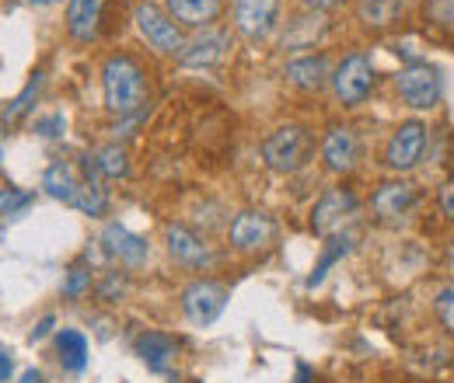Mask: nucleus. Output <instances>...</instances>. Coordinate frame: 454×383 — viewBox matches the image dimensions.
<instances>
[{
	"label": "nucleus",
	"instance_id": "b1692460",
	"mask_svg": "<svg viewBox=\"0 0 454 383\" xmlns=\"http://www.w3.org/2000/svg\"><path fill=\"white\" fill-rule=\"evenodd\" d=\"M91 165H95V171H98L102 178H126V174H129V157H126V150L115 147V143L95 150Z\"/></svg>",
	"mask_w": 454,
	"mask_h": 383
},
{
	"label": "nucleus",
	"instance_id": "f03ea898",
	"mask_svg": "<svg viewBox=\"0 0 454 383\" xmlns=\"http://www.w3.org/2000/svg\"><path fill=\"white\" fill-rule=\"evenodd\" d=\"M315 154V136L297 126V122H286V126H277L266 140H262V161L270 171L277 174H294L311 161Z\"/></svg>",
	"mask_w": 454,
	"mask_h": 383
},
{
	"label": "nucleus",
	"instance_id": "e433bc0d",
	"mask_svg": "<svg viewBox=\"0 0 454 383\" xmlns=\"http://www.w3.org/2000/svg\"><path fill=\"white\" fill-rule=\"evenodd\" d=\"M18 383H46V377H43L39 370H25V373H21V380H18Z\"/></svg>",
	"mask_w": 454,
	"mask_h": 383
},
{
	"label": "nucleus",
	"instance_id": "7ed1b4c3",
	"mask_svg": "<svg viewBox=\"0 0 454 383\" xmlns=\"http://www.w3.org/2000/svg\"><path fill=\"white\" fill-rule=\"evenodd\" d=\"M333 95L346 109H356L371 98L374 91V59L367 53H349L340 59V66L333 70Z\"/></svg>",
	"mask_w": 454,
	"mask_h": 383
},
{
	"label": "nucleus",
	"instance_id": "a211bd4d",
	"mask_svg": "<svg viewBox=\"0 0 454 383\" xmlns=\"http://www.w3.org/2000/svg\"><path fill=\"white\" fill-rule=\"evenodd\" d=\"M137 356L144 359V366L151 373H168L175 356H178V341L161 331H144V334H137Z\"/></svg>",
	"mask_w": 454,
	"mask_h": 383
},
{
	"label": "nucleus",
	"instance_id": "4468645a",
	"mask_svg": "<svg viewBox=\"0 0 454 383\" xmlns=\"http://www.w3.org/2000/svg\"><path fill=\"white\" fill-rule=\"evenodd\" d=\"M286 84L301 88V91H322L329 80H333V63L325 53H304L294 56L284 66Z\"/></svg>",
	"mask_w": 454,
	"mask_h": 383
},
{
	"label": "nucleus",
	"instance_id": "5701e85b",
	"mask_svg": "<svg viewBox=\"0 0 454 383\" xmlns=\"http://www.w3.org/2000/svg\"><path fill=\"white\" fill-rule=\"evenodd\" d=\"M70 206L81 210V213H88V217H106V210H109V192L102 188L98 178H84V181H81V192H77V199H74Z\"/></svg>",
	"mask_w": 454,
	"mask_h": 383
},
{
	"label": "nucleus",
	"instance_id": "2eb2a0df",
	"mask_svg": "<svg viewBox=\"0 0 454 383\" xmlns=\"http://www.w3.org/2000/svg\"><path fill=\"white\" fill-rule=\"evenodd\" d=\"M231 50V32L224 28H203V35L189 39L178 56L182 66H217Z\"/></svg>",
	"mask_w": 454,
	"mask_h": 383
},
{
	"label": "nucleus",
	"instance_id": "c756f323",
	"mask_svg": "<svg viewBox=\"0 0 454 383\" xmlns=\"http://www.w3.org/2000/svg\"><path fill=\"white\" fill-rule=\"evenodd\" d=\"M437 210H441V217L454 223V178H448L441 188H437Z\"/></svg>",
	"mask_w": 454,
	"mask_h": 383
},
{
	"label": "nucleus",
	"instance_id": "f8f14e48",
	"mask_svg": "<svg viewBox=\"0 0 454 383\" xmlns=\"http://www.w3.org/2000/svg\"><path fill=\"white\" fill-rule=\"evenodd\" d=\"M165 241H168V255L178 265H185V269H207L214 262L210 244L196 230H189L185 223H168Z\"/></svg>",
	"mask_w": 454,
	"mask_h": 383
},
{
	"label": "nucleus",
	"instance_id": "dca6fc26",
	"mask_svg": "<svg viewBox=\"0 0 454 383\" xmlns=\"http://www.w3.org/2000/svg\"><path fill=\"white\" fill-rule=\"evenodd\" d=\"M102 244H106V255H113L115 262H122L129 269H137V265H144L151 258V244L144 237L129 234L122 223H109L102 230Z\"/></svg>",
	"mask_w": 454,
	"mask_h": 383
},
{
	"label": "nucleus",
	"instance_id": "58836bf2",
	"mask_svg": "<svg viewBox=\"0 0 454 383\" xmlns=\"http://www.w3.org/2000/svg\"><path fill=\"white\" fill-rule=\"evenodd\" d=\"M35 4H57V0H35Z\"/></svg>",
	"mask_w": 454,
	"mask_h": 383
},
{
	"label": "nucleus",
	"instance_id": "cd10ccee",
	"mask_svg": "<svg viewBox=\"0 0 454 383\" xmlns=\"http://www.w3.org/2000/svg\"><path fill=\"white\" fill-rule=\"evenodd\" d=\"M28 203H32V195H28V192H21V188H0V213H4V217L21 213Z\"/></svg>",
	"mask_w": 454,
	"mask_h": 383
},
{
	"label": "nucleus",
	"instance_id": "393cba45",
	"mask_svg": "<svg viewBox=\"0 0 454 383\" xmlns=\"http://www.w3.org/2000/svg\"><path fill=\"white\" fill-rule=\"evenodd\" d=\"M423 21L437 32L454 35V0H423Z\"/></svg>",
	"mask_w": 454,
	"mask_h": 383
},
{
	"label": "nucleus",
	"instance_id": "39448f33",
	"mask_svg": "<svg viewBox=\"0 0 454 383\" xmlns=\"http://www.w3.org/2000/svg\"><path fill=\"white\" fill-rule=\"evenodd\" d=\"M133 21H137V32L140 39L161 56H182L185 50V35H182V25L171 21V14L158 4H137L133 11Z\"/></svg>",
	"mask_w": 454,
	"mask_h": 383
},
{
	"label": "nucleus",
	"instance_id": "72a5a7b5",
	"mask_svg": "<svg viewBox=\"0 0 454 383\" xmlns=\"http://www.w3.org/2000/svg\"><path fill=\"white\" fill-rule=\"evenodd\" d=\"M11 373H14V359H11L7 349H0V383L11 380Z\"/></svg>",
	"mask_w": 454,
	"mask_h": 383
},
{
	"label": "nucleus",
	"instance_id": "f257e3e1",
	"mask_svg": "<svg viewBox=\"0 0 454 383\" xmlns=\"http://www.w3.org/2000/svg\"><path fill=\"white\" fill-rule=\"evenodd\" d=\"M102 98L106 109L126 119V115H140L147 105V77L144 66L126 53H115L102 63Z\"/></svg>",
	"mask_w": 454,
	"mask_h": 383
},
{
	"label": "nucleus",
	"instance_id": "7c9ffc66",
	"mask_svg": "<svg viewBox=\"0 0 454 383\" xmlns=\"http://www.w3.org/2000/svg\"><path fill=\"white\" fill-rule=\"evenodd\" d=\"M88 286H91V272H88V269H70V279H67L63 293H67V296H81Z\"/></svg>",
	"mask_w": 454,
	"mask_h": 383
},
{
	"label": "nucleus",
	"instance_id": "ea45409f",
	"mask_svg": "<svg viewBox=\"0 0 454 383\" xmlns=\"http://www.w3.org/2000/svg\"><path fill=\"white\" fill-rule=\"evenodd\" d=\"M297 383H304V370H301V380H297Z\"/></svg>",
	"mask_w": 454,
	"mask_h": 383
},
{
	"label": "nucleus",
	"instance_id": "9b49d317",
	"mask_svg": "<svg viewBox=\"0 0 454 383\" xmlns=\"http://www.w3.org/2000/svg\"><path fill=\"white\" fill-rule=\"evenodd\" d=\"M416 199H419V192H416L412 181L392 178V181H381V185L374 188V195H371V210H374V217L381 219V223H395V219L412 213Z\"/></svg>",
	"mask_w": 454,
	"mask_h": 383
},
{
	"label": "nucleus",
	"instance_id": "6e6552de",
	"mask_svg": "<svg viewBox=\"0 0 454 383\" xmlns=\"http://www.w3.org/2000/svg\"><path fill=\"white\" fill-rule=\"evenodd\" d=\"M273 237H277V219L270 217V213H262V210H245V213H238V217L231 219V226H227V241L241 255L270 248Z\"/></svg>",
	"mask_w": 454,
	"mask_h": 383
},
{
	"label": "nucleus",
	"instance_id": "bb28decb",
	"mask_svg": "<svg viewBox=\"0 0 454 383\" xmlns=\"http://www.w3.org/2000/svg\"><path fill=\"white\" fill-rule=\"evenodd\" d=\"M434 314L441 321V328L454 334V282H444L437 293H434Z\"/></svg>",
	"mask_w": 454,
	"mask_h": 383
},
{
	"label": "nucleus",
	"instance_id": "a878e982",
	"mask_svg": "<svg viewBox=\"0 0 454 383\" xmlns=\"http://www.w3.org/2000/svg\"><path fill=\"white\" fill-rule=\"evenodd\" d=\"M349 244H353L349 237H336V241H329V248H325V255H322V262L315 265V272L308 275V286H318V282H322V279L329 275V269H333V265L340 262V258H342V255H346V251H349Z\"/></svg>",
	"mask_w": 454,
	"mask_h": 383
},
{
	"label": "nucleus",
	"instance_id": "473e14b6",
	"mask_svg": "<svg viewBox=\"0 0 454 383\" xmlns=\"http://www.w3.org/2000/svg\"><path fill=\"white\" fill-rule=\"evenodd\" d=\"M122 289H126V279H122V275H109V279L102 282V296H109V300H113L115 293L122 296Z\"/></svg>",
	"mask_w": 454,
	"mask_h": 383
},
{
	"label": "nucleus",
	"instance_id": "c9c22d12",
	"mask_svg": "<svg viewBox=\"0 0 454 383\" xmlns=\"http://www.w3.org/2000/svg\"><path fill=\"white\" fill-rule=\"evenodd\" d=\"M50 328H53V318H43V321H39V328L32 331V341H39V338H46V334H50Z\"/></svg>",
	"mask_w": 454,
	"mask_h": 383
},
{
	"label": "nucleus",
	"instance_id": "4be33fe9",
	"mask_svg": "<svg viewBox=\"0 0 454 383\" xmlns=\"http://www.w3.org/2000/svg\"><path fill=\"white\" fill-rule=\"evenodd\" d=\"M57 352H59L63 370H70V373H81V370L88 366V338H84L81 331H74V328L59 331V334H57Z\"/></svg>",
	"mask_w": 454,
	"mask_h": 383
},
{
	"label": "nucleus",
	"instance_id": "ddd939ff",
	"mask_svg": "<svg viewBox=\"0 0 454 383\" xmlns=\"http://www.w3.org/2000/svg\"><path fill=\"white\" fill-rule=\"evenodd\" d=\"M322 161L333 174H349L360 161V140L349 126H329L322 136Z\"/></svg>",
	"mask_w": 454,
	"mask_h": 383
},
{
	"label": "nucleus",
	"instance_id": "aec40b11",
	"mask_svg": "<svg viewBox=\"0 0 454 383\" xmlns=\"http://www.w3.org/2000/svg\"><path fill=\"white\" fill-rule=\"evenodd\" d=\"M43 188L59 199V203H74L77 199V192H81V178H77V171L74 165H67V161H57V165L46 167V174H43Z\"/></svg>",
	"mask_w": 454,
	"mask_h": 383
},
{
	"label": "nucleus",
	"instance_id": "f3484780",
	"mask_svg": "<svg viewBox=\"0 0 454 383\" xmlns=\"http://www.w3.org/2000/svg\"><path fill=\"white\" fill-rule=\"evenodd\" d=\"M165 11L182 28H210L224 14V0H165Z\"/></svg>",
	"mask_w": 454,
	"mask_h": 383
},
{
	"label": "nucleus",
	"instance_id": "0eeeda50",
	"mask_svg": "<svg viewBox=\"0 0 454 383\" xmlns=\"http://www.w3.org/2000/svg\"><path fill=\"white\" fill-rule=\"evenodd\" d=\"M227 300H231V293H227L224 282L192 279V282L182 289V314H185L192 325L207 328V325H214V321L224 314Z\"/></svg>",
	"mask_w": 454,
	"mask_h": 383
},
{
	"label": "nucleus",
	"instance_id": "4c0bfd02",
	"mask_svg": "<svg viewBox=\"0 0 454 383\" xmlns=\"http://www.w3.org/2000/svg\"><path fill=\"white\" fill-rule=\"evenodd\" d=\"M448 269L454 272V241H451V248H448Z\"/></svg>",
	"mask_w": 454,
	"mask_h": 383
},
{
	"label": "nucleus",
	"instance_id": "6ab92c4d",
	"mask_svg": "<svg viewBox=\"0 0 454 383\" xmlns=\"http://www.w3.org/2000/svg\"><path fill=\"white\" fill-rule=\"evenodd\" d=\"M102 11H106V0H70L67 4V32H70V39L91 42L98 35Z\"/></svg>",
	"mask_w": 454,
	"mask_h": 383
},
{
	"label": "nucleus",
	"instance_id": "f704fd0d",
	"mask_svg": "<svg viewBox=\"0 0 454 383\" xmlns=\"http://www.w3.org/2000/svg\"><path fill=\"white\" fill-rule=\"evenodd\" d=\"M308 11H315V14H322V11H333V7H340L342 0H301Z\"/></svg>",
	"mask_w": 454,
	"mask_h": 383
},
{
	"label": "nucleus",
	"instance_id": "9d476101",
	"mask_svg": "<svg viewBox=\"0 0 454 383\" xmlns=\"http://www.w3.org/2000/svg\"><path fill=\"white\" fill-rule=\"evenodd\" d=\"M356 210H360V203H356V195L349 188H342V185L340 188H329L315 203V210H311V230L318 237H333V234H340L342 226L356 217Z\"/></svg>",
	"mask_w": 454,
	"mask_h": 383
},
{
	"label": "nucleus",
	"instance_id": "1a4fd4ad",
	"mask_svg": "<svg viewBox=\"0 0 454 383\" xmlns=\"http://www.w3.org/2000/svg\"><path fill=\"white\" fill-rule=\"evenodd\" d=\"M231 18L248 42H262L280 25V0H234Z\"/></svg>",
	"mask_w": 454,
	"mask_h": 383
},
{
	"label": "nucleus",
	"instance_id": "423d86ee",
	"mask_svg": "<svg viewBox=\"0 0 454 383\" xmlns=\"http://www.w3.org/2000/svg\"><path fill=\"white\" fill-rule=\"evenodd\" d=\"M427 143H430V129H427V122H419V119L398 122V129L392 133V140L385 143V167L395 171V174L412 171V167L423 161Z\"/></svg>",
	"mask_w": 454,
	"mask_h": 383
},
{
	"label": "nucleus",
	"instance_id": "20e7f679",
	"mask_svg": "<svg viewBox=\"0 0 454 383\" xmlns=\"http://www.w3.org/2000/svg\"><path fill=\"white\" fill-rule=\"evenodd\" d=\"M395 91L398 98L416 111H430L441 95H444V80H441V70L423 63V59H412L409 66H402L395 77Z\"/></svg>",
	"mask_w": 454,
	"mask_h": 383
},
{
	"label": "nucleus",
	"instance_id": "c85d7f7f",
	"mask_svg": "<svg viewBox=\"0 0 454 383\" xmlns=\"http://www.w3.org/2000/svg\"><path fill=\"white\" fill-rule=\"evenodd\" d=\"M39 88H43V73H35V77L28 80V88H25V91H21V95L11 102V109H7V119H18L21 111H28V102L39 95Z\"/></svg>",
	"mask_w": 454,
	"mask_h": 383
},
{
	"label": "nucleus",
	"instance_id": "412c9836",
	"mask_svg": "<svg viewBox=\"0 0 454 383\" xmlns=\"http://www.w3.org/2000/svg\"><path fill=\"white\" fill-rule=\"evenodd\" d=\"M405 11V0H356V21L367 28H388Z\"/></svg>",
	"mask_w": 454,
	"mask_h": 383
},
{
	"label": "nucleus",
	"instance_id": "2f4dec72",
	"mask_svg": "<svg viewBox=\"0 0 454 383\" xmlns=\"http://www.w3.org/2000/svg\"><path fill=\"white\" fill-rule=\"evenodd\" d=\"M63 129H67L63 115H46V119H39V122H35V133H43L46 140H57V136H63Z\"/></svg>",
	"mask_w": 454,
	"mask_h": 383
}]
</instances>
